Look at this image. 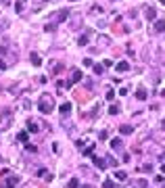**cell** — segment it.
<instances>
[{"instance_id":"obj_6","label":"cell","mask_w":165,"mask_h":188,"mask_svg":"<svg viewBox=\"0 0 165 188\" xmlns=\"http://www.w3.org/2000/svg\"><path fill=\"white\" fill-rule=\"evenodd\" d=\"M153 29H155V34H163L165 32V19H157L153 25Z\"/></svg>"},{"instance_id":"obj_28","label":"cell","mask_w":165,"mask_h":188,"mask_svg":"<svg viewBox=\"0 0 165 188\" xmlns=\"http://www.w3.org/2000/svg\"><path fill=\"white\" fill-rule=\"evenodd\" d=\"M107 163L113 165V167H117V159H115V157H111V155H107Z\"/></svg>"},{"instance_id":"obj_14","label":"cell","mask_w":165,"mask_h":188,"mask_svg":"<svg viewBox=\"0 0 165 188\" xmlns=\"http://www.w3.org/2000/svg\"><path fill=\"white\" fill-rule=\"evenodd\" d=\"M96 44H98V46H109V44H111V38H109V36H98V38H96Z\"/></svg>"},{"instance_id":"obj_30","label":"cell","mask_w":165,"mask_h":188,"mask_svg":"<svg viewBox=\"0 0 165 188\" xmlns=\"http://www.w3.org/2000/svg\"><path fill=\"white\" fill-rule=\"evenodd\" d=\"M140 171H144V174H151V171H153V165H151V163H148V165H142Z\"/></svg>"},{"instance_id":"obj_13","label":"cell","mask_w":165,"mask_h":188,"mask_svg":"<svg viewBox=\"0 0 165 188\" xmlns=\"http://www.w3.org/2000/svg\"><path fill=\"white\" fill-rule=\"evenodd\" d=\"M111 149H113V151H121V149H123V140H121V138H113V140H111Z\"/></svg>"},{"instance_id":"obj_7","label":"cell","mask_w":165,"mask_h":188,"mask_svg":"<svg viewBox=\"0 0 165 188\" xmlns=\"http://www.w3.org/2000/svg\"><path fill=\"white\" fill-rule=\"evenodd\" d=\"M9 27H11V19H6V17H0V36L4 34Z\"/></svg>"},{"instance_id":"obj_1","label":"cell","mask_w":165,"mask_h":188,"mask_svg":"<svg viewBox=\"0 0 165 188\" xmlns=\"http://www.w3.org/2000/svg\"><path fill=\"white\" fill-rule=\"evenodd\" d=\"M54 98L52 96H48V94H42V98H40V103H38V109H40V113L42 115H48V113H52L54 111Z\"/></svg>"},{"instance_id":"obj_12","label":"cell","mask_w":165,"mask_h":188,"mask_svg":"<svg viewBox=\"0 0 165 188\" xmlns=\"http://www.w3.org/2000/svg\"><path fill=\"white\" fill-rule=\"evenodd\" d=\"M84 23V19L82 17H75V19H71L69 21V29H80V25Z\"/></svg>"},{"instance_id":"obj_40","label":"cell","mask_w":165,"mask_h":188,"mask_svg":"<svg viewBox=\"0 0 165 188\" xmlns=\"http://www.w3.org/2000/svg\"><path fill=\"white\" fill-rule=\"evenodd\" d=\"M103 65H105V67H111V65H113V61H111V59H105V63H103Z\"/></svg>"},{"instance_id":"obj_38","label":"cell","mask_w":165,"mask_h":188,"mask_svg":"<svg viewBox=\"0 0 165 188\" xmlns=\"http://www.w3.org/2000/svg\"><path fill=\"white\" fill-rule=\"evenodd\" d=\"M84 65H86V67H92L94 63H92V59H84Z\"/></svg>"},{"instance_id":"obj_46","label":"cell","mask_w":165,"mask_h":188,"mask_svg":"<svg viewBox=\"0 0 165 188\" xmlns=\"http://www.w3.org/2000/svg\"><path fill=\"white\" fill-rule=\"evenodd\" d=\"M113 2H119V0H113Z\"/></svg>"},{"instance_id":"obj_27","label":"cell","mask_w":165,"mask_h":188,"mask_svg":"<svg viewBox=\"0 0 165 188\" xmlns=\"http://www.w3.org/2000/svg\"><path fill=\"white\" fill-rule=\"evenodd\" d=\"M27 138H29L27 132H19V134H17V140H21V142H27Z\"/></svg>"},{"instance_id":"obj_43","label":"cell","mask_w":165,"mask_h":188,"mask_svg":"<svg viewBox=\"0 0 165 188\" xmlns=\"http://www.w3.org/2000/svg\"><path fill=\"white\" fill-rule=\"evenodd\" d=\"M159 2H161V4H163V6H165V0H159Z\"/></svg>"},{"instance_id":"obj_45","label":"cell","mask_w":165,"mask_h":188,"mask_svg":"<svg viewBox=\"0 0 165 188\" xmlns=\"http://www.w3.org/2000/svg\"><path fill=\"white\" fill-rule=\"evenodd\" d=\"M44 2H50V0H44Z\"/></svg>"},{"instance_id":"obj_41","label":"cell","mask_w":165,"mask_h":188,"mask_svg":"<svg viewBox=\"0 0 165 188\" xmlns=\"http://www.w3.org/2000/svg\"><path fill=\"white\" fill-rule=\"evenodd\" d=\"M11 94H19V86H13V88H11Z\"/></svg>"},{"instance_id":"obj_32","label":"cell","mask_w":165,"mask_h":188,"mask_svg":"<svg viewBox=\"0 0 165 188\" xmlns=\"http://www.w3.org/2000/svg\"><path fill=\"white\" fill-rule=\"evenodd\" d=\"M96 25L103 29V27H107V21H105V19H96Z\"/></svg>"},{"instance_id":"obj_34","label":"cell","mask_w":165,"mask_h":188,"mask_svg":"<svg viewBox=\"0 0 165 188\" xmlns=\"http://www.w3.org/2000/svg\"><path fill=\"white\" fill-rule=\"evenodd\" d=\"M103 188H115V186H113V180H105V184H103Z\"/></svg>"},{"instance_id":"obj_25","label":"cell","mask_w":165,"mask_h":188,"mask_svg":"<svg viewBox=\"0 0 165 188\" xmlns=\"http://www.w3.org/2000/svg\"><path fill=\"white\" fill-rule=\"evenodd\" d=\"M67 188H80V180H77V178H71L69 184H67Z\"/></svg>"},{"instance_id":"obj_3","label":"cell","mask_w":165,"mask_h":188,"mask_svg":"<svg viewBox=\"0 0 165 188\" xmlns=\"http://www.w3.org/2000/svg\"><path fill=\"white\" fill-rule=\"evenodd\" d=\"M19 182H21V178H19V176H9L4 182H2V188H15Z\"/></svg>"},{"instance_id":"obj_29","label":"cell","mask_w":165,"mask_h":188,"mask_svg":"<svg viewBox=\"0 0 165 188\" xmlns=\"http://www.w3.org/2000/svg\"><path fill=\"white\" fill-rule=\"evenodd\" d=\"M109 113H111V115H117L119 113V105H111L109 107Z\"/></svg>"},{"instance_id":"obj_11","label":"cell","mask_w":165,"mask_h":188,"mask_svg":"<svg viewBox=\"0 0 165 188\" xmlns=\"http://www.w3.org/2000/svg\"><path fill=\"white\" fill-rule=\"evenodd\" d=\"M144 17H146L148 21H155V17H157V11H155L153 6H146V9H144Z\"/></svg>"},{"instance_id":"obj_9","label":"cell","mask_w":165,"mask_h":188,"mask_svg":"<svg viewBox=\"0 0 165 188\" xmlns=\"http://www.w3.org/2000/svg\"><path fill=\"white\" fill-rule=\"evenodd\" d=\"M115 69H117L119 73H126V71H130V63H128V61H119L117 65H115Z\"/></svg>"},{"instance_id":"obj_33","label":"cell","mask_w":165,"mask_h":188,"mask_svg":"<svg viewBox=\"0 0 165 188\" xmlns=\"http://www.w3.org/2000/svg\"><path fill=\"white\" fill-rule=\"evenodd\" d=\"M134 186H136V188H146V182H142V180H138V182H134Z\"/></svg>"},{"instance_id":"obj_19","label":"cell","mask_w":165,"mask_h":188,"mask_svg":"<svg viewBox=\"0 0 165 188\" xmlns=\"http://www.w3.org/2000/svg\"><path fill=\"white\" fill-rule=\"evenodd\" d=\"M119 132H121L123 136H128V134H132V132H134V128H132V126H128V123H123V126L119 128Z\"/></svg>"},{"instance_id":"obj_8","label":"cell","mask_w":165,"mask_h":188,"mask_svg":"<svg viewBox=\"0 0 165 188\" xmlns=\"http://www.w3.org/2000/svg\"><path fill=\"white\" fill-rule=\"evenodd\" d=\"M92 161H94V165L98 167V169H107V161H105V159H100L98 155H92Z\"/></svg>"},{"instance_id":"obj_37","label":"cell","mask_w":165,"mask_h":188,"mask_svg":"<svg viewBox=\"0 0 165 188\" xmlns=\"http://www.w3.org/2000/svg\"><path fill=\"white\" fill-rule=\"evenodd\" d=\"M25 149H27V153H36V146H34V144H27Z\"/></svg>"},{"instance_id":"obj_44","label":"cell","mask_w":165,"mask_h":188,"mask_svg":"<svg viewBox=\"0 0 165 188\" xmlns=\"http://www.w3.org/2000/svg\"><path fill=\"white\" fill-rule=\"evenodd\" d=\"M82 188H92V186H82Z\"/></svg>"},{"instance_id":"obj_20","label":"cell","mask_w":165,"mask_h":188,"mask_svg":"<svg viewBox=\"0 0 165 188\" xmlns=\"http://www.w3.org/2000/svg\"><path fill=\"white\" fill-rule=\"evenodd\" d=\"M82 155H86V157H92V155H94V144H88V146L82 151Z\"/></svg>"},{"instance_id":"obj_10","label":"cell","mask_w":165,"mask_h":188,"mask_svg":"<svg viewBox=\"0 0 165 188\" xmlns=\"http://www.w3.org/2000/svg\"><path fill=\"white\" fill-rule=\"evenodd\" d=\"M11 123H13V117L11 115H6V117L0 121V132H4V130H9L11 128Z\"/></svg>"},{"instance_id":"obj_16","label":"cell","mask_w":165,"mask_h":188,"mask_svg":"<svg viewBox=\"0 0 165 188\" xmlns=\"http://www.w3.org/2000/svg\"><path fill=\"white\" fill-rule=\"evenodd\" d=\"M29 61L34 63L36 67H40V65H42V59H40V55H38V52H32V55H29Z\"/></svg>"},{"instance_id":"obj_21","label":"cell","mask_w":165,"mask_h":188,"mask_svg":"<svg viewBox=\"0 0 165 188\" xmlns=\"http://www.w3.org/2000/svg\"><path fill=\"white\" fill-rule=\"evenodd\" d=\"M88 42H90V40H88V34H84V36L77 38V44H80V46H88Z\"/></svg>"},{"instance_id":"obj_4","label":"cell","mask_w":165,"mask_h":188,"mask_svg":"<svg viewBox=\"0 0 165 188\" xmlns=\"http://www.w3.org/2000/svg\"><path fill=\"white\" fill-rule=\"evenodd\" d=\"M80 80H82V71H80V69H73V71H71V75H69V82H67V88H71L73 84H77Z\"/></svg>"},{"instance_id":"obj_24","label":"cell","mask_w":165,"mask_h":188,"mask_svg":"<svg viewBox=\"0 0 165 188\" xmlns=\"http://www.w3.org/2000/svg\"><path fill=\"white\" fill-rule=\"evenodd\" d=\"M25 9V0H17V4H15V11L17 13H23Z\"/></svg>"},{"instance_id":"obj_48","label":"cell","mask_w":165,"mask_h":188,"mask_svg":"<svg viewBox=\"0 0 165 188\" xmlns=\"http://www.w3.org/2000/svg\"><path fill=\"white\" fill-rule=\"evenodd\" d=\"M71 2H75V0H71Z\"/></svg>"},{"instance_id":"obj_5","label":"cell","mask_w":165,"mask_h":188,"mask_svg":"<svg viewBox=\"0 0 165 188\" xmlns=\"http://www.w3.org/2000/svg\"><path fill=\"white\" fill-rule=\"evenodd\" d=\"M146 96H148L146 86H138V90H136V98H138V100H146Z\"/></svg>"},{"instance_id":"obj_18","label":"cell","mask_w":165,"mask_h":188,"mask_svg":"<svg viewBox=\"0 0 165 188\" xmlns=\"http://www.w3.org/2000/svg\"><path fill=\"white\" fill-rule=\"evenodd\" d=\"M61 126H63V128L67 130V132H71V134H73V126H71V121L67 117H63V121H61Z\"/></svg>"},{"instance_id":"obj_39","label":"cell","mask_w":165,"mask_h":188,"mask_svg":"<svg viewBox=\"0 0 165 188\" xmlns=\"http://www.w3.org/2000/svg\"><path fill=\"white\" fill-rule=\"evenodd\" d=\"M6 67H9V63H6V61H2V59H0V69H6Z\"/></svg>"},{"instance_id":"obj_36","label":"cell","mask_w":165,"mask_h":188,"mask_svg":"<svg viewBox=\"0 0 165 188\" xmlns=\"http://www.w3.org/2000/svg\"><path fill=\"white\" fill-rule=\"evenodd\" d=\"M90 11H92V13H98V15H100V13H103V6H92Z\"/></svg>"},{"instance_id":"obj_22","label":"cell","mask_w":165,"mask_h":188,"mask_svg":"<svg viewBox=\"0 0 165 188\" xmlns=\"http://www.w3.org/2000/svg\"><path fill=\"white\" fill-rule=\"evenodd\" d=\"M92 69H94L96 75H103V73H105V65H98V63H96V65H92Z\"/></svg>"},{"instance_id":"obj_31","label":"cell","mask_w":165,"mask_h":188,"mask_svg":"<svg viewBox=\"0 0 165 188\" xmlns=\"http://www.w3.org/2000/svg\"><path fill=\"white\" fill-rule=\"evenodd\" d=\"M115 98V90H107V100H113Z\"/></svg>"},{"instance_id":"obj_2","label":"cell","mask_w":165,"mask_h":188,"mask_svg":"<svg viewBox=\"0 0 165 188\" xmlns=\"http://www.w3.org/2000/svg\"><path fill=\"white\" fill-rule=\"evenodd\" d=\"M67 17H69V9H61V11H57L54 15H50V21H54V23H63Z\"/></svg>"},{"instance_id":"obj_47","label":"cell","mask_w":165,"mask_h":188,"mask_svg":"<svg viewBox=\"0 0 165 188\" xmlns=\"http://www.w3.org/2000/svg\"><path fill=\"white\" fill-rule=\"evenodd\" d=\"M0 161H2V157H0Z\"/></svg>"},{"instance_id":"obj_26","label":"cell","mask_w":165,"mask_h":188,"mask_svg":"<svg viewBox=\"0 0 165 188\" xmlns=\"http://www.w3.org/2000/svg\"><path fill=\"white\" fill-rule=\"evenodd\" d=\"M115 178H117V180H121V182H123V180H128V174L119 169V171H115Z\"/></svg>"},{"instance_id":"obj_35","label":"cell","mask_w":165,"mask_h":188,"mask_svg":"<svg viewBox=\"0 0 165 188\" xmlns=\"http://www.w3.org/2000/svg\"><path fill=\"white\" fill-rule=\"evenodd\" d=\"M86 88H88V90H94V84H92V80H86Z\"/></svg>"},{"instance_id":"obj_23","label":"cell","mask_w":165,"mask_h":188,"mask_svg":"<svg viewBox=\"0 0 165 188\" xmlns=\"http://www.w3.org/2000/svg\"><path fill=\"white\" fill-rule=\"evenodd\" d=\"M27 130H29V132H38V130H40V126H38V123H34V121H32V119H29V121H27Z\"/></svg>"},{"instance_id":"obj_42","label":"cell","mask_w":165,"mask_h":188,"mask_svg":"<svg viewBox=\"0 0 165 188\" xmlns=\"http://www.w3.org/2000/svg\"><path fill=\"white\" fill-rule=\"evenodd\" d=\"M161 171H163V174H165V163H163V165H161Z\"/></svg>"},{"instance_id":"obj_15","label":"cell","mask_w":165,"mask_h":188,"mask_svg":"<svg viewBox=\"0 0 165 188\" xmlns=\"http://www.w3.org/2000/svg\"><path fill=\"white\" fill-rule=\"evenodd\" d=\"M59 109H61V115H63V117H67V115L71 113V103H63Z\"/></svg>"},{"instance_id":"obj_17","label":"cell","mask_w":165,"mask_h":188,"mask_svg":"<svg viewBox=\"0 0 165 188\" xmlns=\"http://www.w3.org/2000/svg\"><path fill=\"white\" fill-rule=\"evenodd\" d=\"M57 25H59V23L50 21V23H46V25H44V32H50V34H54V32H57Z\"/></svg>"}]
</instances>
